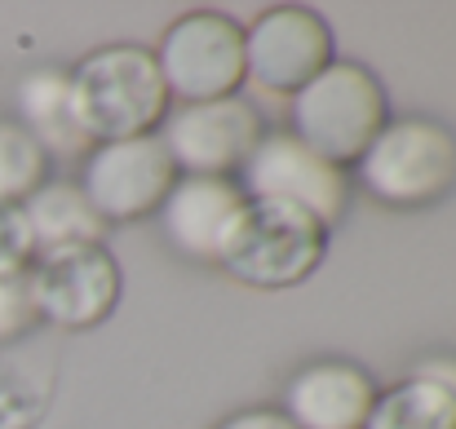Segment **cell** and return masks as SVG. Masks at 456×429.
<instances>
[{
	"label": "cell",
	"instance_id": "10",
	"mask_svg": "<svg viewBox=\"0 0 456 429\" xmlns=\"http://www.w3.org/2000/svg\"><path fill=\"white\" fill-rule=\"evenodd\" d=\"M40 319L58 328H94L120 301V266L102 244H71L40 253L27 266Z\"/></svg>",
	"mask_w": 456,
	"mask_h": 429
},
{
	"label": "cell",
	"instance_id": "2",
	"mask_svg": "<svg viewBox=\"0 0 456 429\" xmlns=\"http://www.w3.org/2000/svg\"><path fill=\"white\" fill-rule=\"evenodd\" d=\"M323 253L328 231L310 213L275 199H244L217 248V266L248 287H293L319 271Z\"/></svg>",
	"mask_w": 456,
	"mask_h": 429
},
{
	"label": "cell",
	"instance_id": "4",
	"mask_svg": "<svg viewBox=\"0 0 456 429\" xmlns=\"http://www.w3.org/2000/svg\"><path fill=\"white\" fill-rule=\"evenodd\" d=\"M354 168L381 204L426 208L456 186V138L435 120H386Z\"/></svg>",
	"mask_w": 456,
	"mask_h": 429
},
{
	"label": "cell",
	"instance_id": "5",
	"mask_svg": "<svg viewBox=\"0 0 456 429\" xmlns=\"http://www.w3.org/2000/svg\"><path fill=\"white\" fill-rule=\"evenodd\" d=\"M155 67L177 107L231 98L244 85V27L217 9L182 13L159 36Z\"/></svg>",
	"mask_w": 456,
	"mask_h": 429
},
{
	"label": "cell",
	"instance_id": "20",
	"mask_svg": "<svg viewBox=\"0 0 456 429\" xmlns=\"http://www.w3.org/2000/svg\"><path fill=\"white\" fill-rule=\"evenodd\" d=\"M217 429H297L284 412H266V408H253V412H235L231 421H222Z\"/></svg>",
	"mask_w": 456,
	"mask_h": 429
},
{
	"label": "cell",
	"instance_id": "9",
	"mask_svg": "<svg viewBox=\"0 0 456 429\" xmlns=\"http://www.w3.org/2000/svg\"><path fill=\"white\" fill-rule=\"evenodd\" d=\"M173 182H177V168L159 134H142V138L94 146L85 155L80 190L102 222H134V217L159 213Z\"/></svg>",
	"mask_w": 456,
	"mask_h": 429
},
{
	"label": "cell",
	"instance_id": "19",
	"mask_svg": "<svg viewBox=\"0 0 456 429\" xmlns=\"http://www.w3.org/2000/svg\"><path fill=\"white\" fill-rule=\"evenodd\" d=\"M412 381H430V385L448 390L456 399V359H421L412 368Z\"/></svg>",
	"mask_w": 456,
	"mask_h": 429
},
{
	"label": "cell",
	"instance_id": "8",
	"mask_svg": "<svg viewBox=\"0 0 456 429\" xmlns=\"http://www.w3.org/2000/svg\"><path fill=\"white\" fill-rule=\"evenodd\" d=\"M332 62V31L305 4H275L244 31V80L262 93H302Z\"/></svg>",
	"mask_w": 456,
	"mask_h": 429
},
{
	"label": "cell",
	"instance_id": "7",
	"mask_svg": "<svg viewBox=\"0 0 456 429\" xmlns=\"http://www.w3.org/2000/svg\"><path fill=\"white\" fill-rule=\"evenodd\" d=\"M266 125L253 102L240 93L213 102H186L164 116L159 142L168 150L177 177H226L244 168L253 146L262 142Z\"/></svg>",
	"mask_w": 456,
	"mask_h": 429
},
{
	"label": "cell",
	"instance_id": "1",
	"mask_svg": "<svg viewBox=\"0 0 456 429\" xmlns=\"http://www.w3.org/2000/svg\"><path fill=\"white\" fill-rule=\"evenodd\" d=\"M71 111L89 142H125L164 125L168 89L142 45L94 49L71 76Z\"/></svg>",
	"mask_w": 456,
	"mask_h": 429
},
{
	"label": "cell",
	"instance_id": "15",
	"mask_svg": "<svg viewBox=\"0 0 456 429\" xmlns=\"http://www.w3.org/2000/svg\"><path fill=\"white\" fill-rule=\"evenodd\" d=\"M363 429H456V399L430 381H403L377 394Z\"/></svg>",
	"mask_w": 456,
	"mask_h": 429
},
{
	"label": "cell",
	"instance_id": "12",
	"mask_svg": "<svg viewBox=\"0 0 456 429\" xmlns=\"http://www.w3.org/2000/svg\"><path fill=\"white\" fill-rule=\"evenodd\" d=\"M372 403H377V385L363 368L323 359L289 381L284 417L297 429H363Z\"/></svg>",
	"mask_w": 456,
	"mask_h": 429
},
{
	"label": "cell",
	"instance_id": "3",
	"mask_svg": "<svg viewBox=\"0 0 456 429\" xmlns=\"http://www.w3.org/2000/svg\"><path fill=\"white\" fill-rule=\"evenodd\" d=\"M386 89L363 62L332 58L302 93H293V138L332 164H359V155L386 129Z\"/></svg>",
	"mask_w": 456,
	"mask_h": 429
},
{
	"label": "cell",
	"instance_id": "18",
	"mask_svg": "<svg viewBox=\"0 0 456 429\" xmlns=\"http://www.w3.org/2000/svg\"><path fill=\"white\" fill-rule=\"evenodd\" d=\"M31 262H36V239H31L27 213L18 199H0V275L27 271Z\"/></svg>",
	"mask_w": 456,
	"mask_h": 429
},
{
	"label": "cell",
	"instance_id": "17",
	"mask_svg": "<svg viewBox=\"0 0 456 429\" xmlns=\"http://www.w3.org/2000/svg\"><path fill=\"white\" fill-rule=\"evenodd\" d=\"M36 323H40V310H36L31 275L27 271H4L0 275V341H13Z\"/></svg>",
	"mask_w": 456,
	"mask_h": 429
},
{
	"label": "cell",
	"instance_id": "14",
	"mask_svg": "<svg viewBox=\"0 0 456 429\" xmlns=\"http://www.w3.org/2000/svg\"><path fill=\"white\" fill-rule=\"evenodd\" d=\"M22 213L36 239V257L53 248H71V244H102V231H107V222L94 213V204L85 199L76 182H40L22 199Z\"/></svg>",
	"mask_w": 456,
	"mask_h": 429
},
{
	"label": "cell",
	"instance_id": "11",
	"mask_svg": "<svg viewBox=\"0 0 456 429\" xmlns=\"http://www.w3.org/2000/svg\"><path fill=\"white\" fill-rule=\"evenodd\" d=\"M244 208V190L231 177H177L159 204L168 244L195 262H217V248Z\"/></svg>",
	"mask_w": 456,
	"mask_h": 429
},
{
	"label": "cell",
	"instance_id": "13",
	"mask_svg": "<svg viewBox=\"0 0 456 429\" xmlns=\"http://www.w3.org/2000/svg\"><path fill=\"white\" fill-rule=\"evenodd\" d=\"M18 125L36 138V146L49 155H85L89 138L71 111V80L67 71H53V67H40L31 76H22L18 85Z\"/></svg>",
	"mask_w": 456,
	"mask_h": 429
},
{
	"label": "cell",
	"instance_id": "16",
	"mask_svg": "<svg viewBox=\"0 0 456 429\" xmlns=\"http://www.w3.org/2000/svg\"><path fill=\"white\" fill-rule=\"evenodd\" d=\"M45 177V150L18 120H0V199H27Z\"/></svg>",
	"mask_w": 456,
	"mask_h": 429
},
{
	"label": "cell",
	"instance_id": "6",
	"mask_svg": "<svg viewBox=\"0 0 456 429\" xmlns=\"http://www.w3.org/2000/svg\"><path fill=\"white\" fill-rule=\"evenodd\" d=\"M240 190H244V199H275V204L302 208L328 231L346 217L350 173L341 164L314 155L289 129H275V134H262V142L244 159Z\"/></svg>",
	"mask_w": 456,
	"mask_h": 429
}]
</instances>
